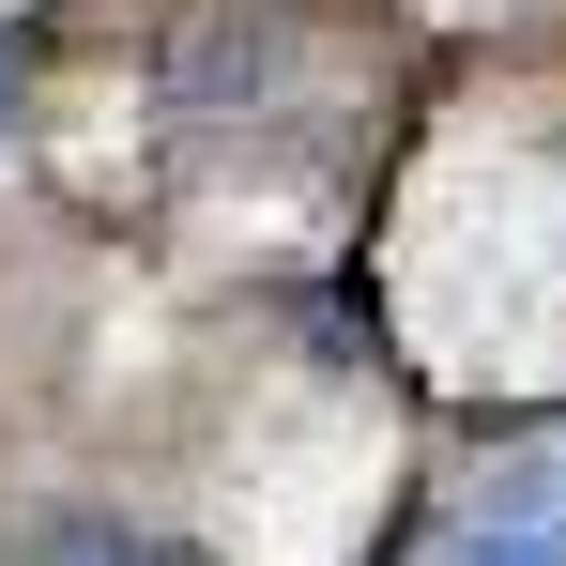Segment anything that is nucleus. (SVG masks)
I'll return each instance as SVG.
<instances>
[{
	"instance_id": "f257e3e1",
	"label": "nucleus",
	"mask_w": 566,
	"mask_h": 566,
	"mask_svg": "<svg viewBox=\"0 0 566 566\" xmlns=\"http://www.w3.org/2000/svg\"><path fill=\"white\" fill-rule=\"evenodd\" d=\"M444 566H566V444H521L490 474L444 536Z\"/></svg>"
},
{
	"instance_id": "7ed1b4c3",
	"label": "nucleus",
	"mask_w": 566,
	"mask_h": 566,
	"mask_svg": "<svg viewBox=\"0 0 566 566\" xmlns=\"http://www.w3.org/2000/svg\"><path fill=\"white\" fill-rule=\"evenodd\" d=\"M77 566H138V552H107V536H77Z\"/></svg>"
},
{
	"instance_id": "f03ea898",
	"label": "nucleus",
	"mask_w": 566,
	"mask_h": 566,
	"mask_svg": "<svg viewBox=\"0 0 566 566\" xmlns=\"http://www.w3.org/2000/svg\"><path fill=\"white\" fill-rule=\"evenodd\" d=\"M15 77H31V46H15V31H0V107H15Z\"/></svg>"
}]
</instances>
